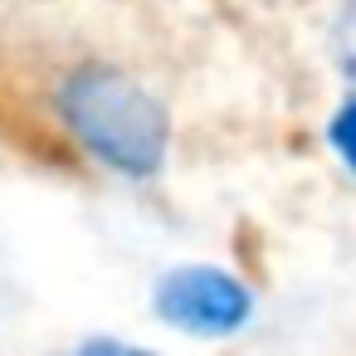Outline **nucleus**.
Listing matches in <instances>:
<instances>
[{"label": "nucleus", "instance_id": "4", "mask_svg": "<svg viewBox=\"0 0 356 356\" xmlns=\"http://www.w3.org/2000/svg\"><path fill=\"white\" fill-rule=\"evenodd\" d=\"M337 59H341L346 79L356 83V0H346L341 20H337Z\"/></svg>", "mask_w": 356, "mask_h": 356}, {"label": "nucleus", "instance_id": "1", "mask_svg": "<svg viewBox=\"0 0 356 356\" xmlns=\"http://www.w3.org/2000/svg\"><path fill=\"white\" fill-rule=\"evenodd\" d=\"M54 118L69 142L127 181H147L166 166L171 118L152 88L113 64H79L54 83Z\"/></svg>", "mask_w": 356, "mask_h": 356}, {"label": "nucleus", "instance_id": "3", "mask_svg": "<svg viewBox=\"0 0 356 356\" xmlns=\"http://www.w3.org/2000/svg\"><path fill=\"white\" fill-rule=\"evenodd\" d=\"M327 142H332V152L346 161V171H356V98L341 103V108L332 113V122H327Z\"/></svg>", "mask_w": 356, "mask_h": 356}, {"label": "nucleus", "instance_id": "2", "mask_svg": "<svg viewBox=\"0 0 356 356\" xmlns=\"http://www.w3.org/2000/svg\"><path fill=\"white\" fill-rule=\"evenodd\" d=\"M152 307L161 322H171L191 337H229L254 317V293L225 268L186 264V268L161 273Z\"/></svg>", "mask_w": 356, "mask_h": 356}]
</instances>
